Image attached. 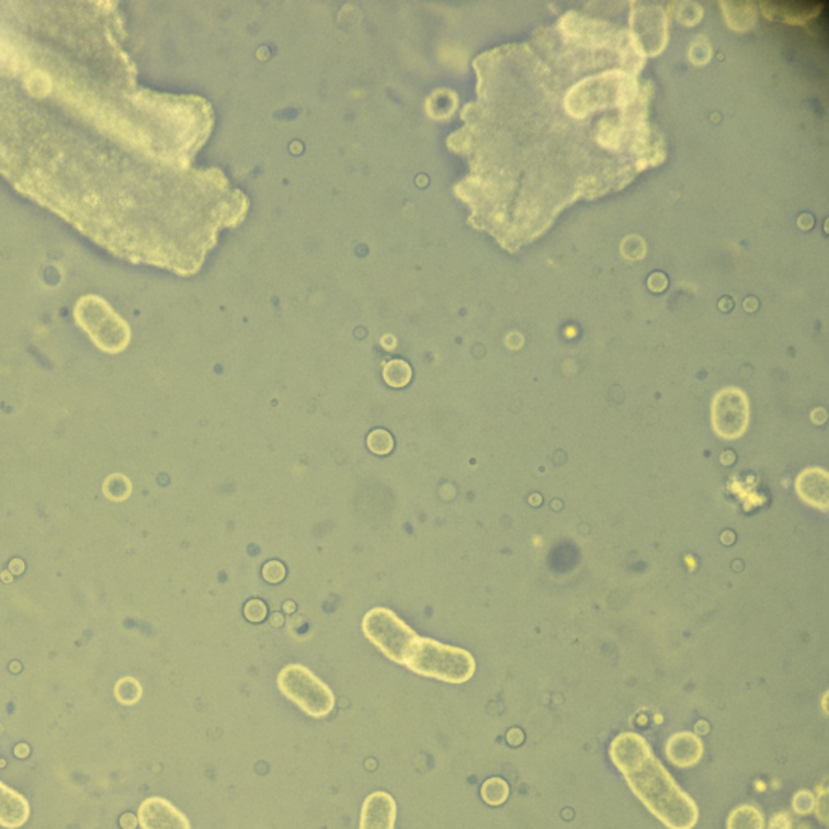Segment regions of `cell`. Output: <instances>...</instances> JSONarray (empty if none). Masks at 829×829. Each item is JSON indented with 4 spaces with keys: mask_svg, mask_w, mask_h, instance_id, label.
Returning a JSON list of instances; mask_svg holds the SVG:
<instances>
[{
    "mask_svg": "<svg viewBox=\"0 0 829 829\" xmlns=\"http://www.w3.org/2000/svg\"><path fill=\"white\" fill-rule=\"evenodd\" d=\"M138 825L143 829H192L189 818L162 797L143 800L138 808Z\"/></svg>",
    "mask_w": 829,
    "mask_h": 829,
    "instance_id": "7",
    "label": "cell"
},
{
    "mask_svg": "<svg viewBox=\"0 0 829 829\" xmlns=\"http://www.w3.org/2000/svg\"><path fill=\"white\" fill-rule=\"evenodd\" d=\"M363 631L370 641L383 651V655L399 665L406 662L410 647L418 638L409 625L404 624L393 611L383 610V607H376L366 614Z\"/></svg>",
    "mask_w": 829,
    "mask_h": 829,
    "instance_id": "5",
    "label": "cell"
},
{
    "mask_svg": "<svg viewBox=\"0 0 829 829\" xmlns=\"http://www.w3.org/2000/svg\"><path fill=\"white\" fill-rule=\"evenodd\" d=\"M397 804L386 791H376L363 802L360 829H396Z\"/></svg>",
    "mask_w": 829,
    "mask_h": 829,
    "instance_id": "8",
    "label": "cell"
},
{
    "mask_svg": "<svg viewBox=\"0 0 829 829\" xmlns=\"http://www.w3.org/2000/svg\"><path fill=\"white\" fill-rule=\"evenodd\" d=\"M104 495L107 496L111 501L121 502L125 501L128 496L132 495V484L127 477L121 474L111 475L107 480L104 481Z\"/></svg>",
    "mask_w": 829,
    "mask_h": 829,
    "instance_id": "15",
    "label": "cell"
},
{
    "mask_svg": "<svg viewBox=\"0 0 829 829\" xmlns=\"http://www.w3.org/2000/svg\"><path fill=\"white\" fill-rule=\"evenodd\" d=\"M610 757L624 774L632 793L669 829H692L699 821V807L655 757L644 737L620 734L611 742Z\"/></svg>",
    "mask_w": 829,
    "mask_h": 829,
    "instance_id": "1",
    "label": "cell"
},
{
    "mask_svg": "<svg viewBox=\"0 0 829 829\" xmlns=\"http://www.w3.org/2000/svg\"><path fill=\"white\" fill-rule=\"evenodd\" d=\"M749 406L740 390H723L713 404V424L719 436L737 438L746 431Z\"/></svg>",
    "mask_w": 829,
    "mask_h": 829,
    "instance_id": "6",
    "label": "cell"
},
{
    "mask_svg": "<svg viewBox=\"0 0 829 829\" xmlns=\"http://www.w3.org/2000/svg\"><path fill=\"white\" fill-rule=\"evenodd\" d=\"M384 381L393 387H404L412 379V368L404 360H390L383 370Z\"/></svg>",
    "mask_w": 829,
    "mask_h": 829,
    "instance_id": "12",
    "label": "cell"
},
{
    "mask_svg": "<svg viewBox=\"0 0 829 829\" xmlns=\"http://www.w3.org/2000/svg\"><path fill=\"white\" fill-rule=\"evenodd\" d=\"M243 613L250 622H263L268 616V607L261 600H250L245 604Z\"/></svg>",
    "mask_w": 829,
    "mask_h": 829,
    "instance_id": "18",
    "label": "cell"
},
{
    "mask_svg": "<svg viewBox=\"0 0 829 829\" xmlns=\"http://www.w3.org/2000/svg\"><path fill=\"white\" fill-rule=\"evenodd\" d=\"M815 805H817V797L808 791H800V793L794 795L793 807L798 815L810 814L815 810Z\"/></svg>",
    "mask_w": 829,
    "mask_h": 829,
    "instance_id": "17",
    "label": "cell"
},
{
    "mask_svg": "<svg viewBox=\"0 0 829 829\" xmlns=\"http://www.w3.org/2000/svg\"><path fill=\"white\" fill-rule=\"evenodd\" d=\"M481 797L491 807H499L509 797V784L501 777H489L481 787Z\"/></svg>",
    "mask_w": 829,
    "mask_h": 829,
    "instance_id": "13",
    "label": "cell"
},
{
    "mask_svg": "<svg viewBox=\"0 0 829 829\" xmlns=\"http://www.w3.org/2000/svg\"><path fill=\"white\" fill-rule=\"evenodd\" d=\"M404 666L414 674L447 684H464L475 674V659L468 651L431 638L418 637L410 647Z\"/></svg>",
    "mask_w": 829,
    "mask_h": 829,
    "instance_id": "2",
    "label": "cell"
},
{
    "mask_svg": "<svg viewBox=\"0 0 829 829\" xmlns=\"http://www.w3.org/2000/svg\"><path fill=\"white\" fill-rule=\"evenodd\" d=\"M271 622H273V625H282L284 624V617H282L281 614H274L273 620H271Z\"/></svg>",
    "mask_w": 829,
    "mask_h": 829,
    "instance_id": "20",
    "label": "cell"
},
{
    "mask_svg": "<svg viewBox=\"0 0 829 829\" xmlns=\"http://www.w3.org/2000/svg\"><path fill=\"white\" fill-rule=\"evenodd\" d=\"M114 693L118 703L130 706L137 705L143 695V689L137 679L124 678L115 684Z\"/></svg>",
    "mask_w": 829,
    "mask_h": 829,
    "instance_id": "14",
    "label": "cell"
},
{
    "mask_svg": "<svg viewBox=\"0 0 829 829\" xmlns=\"http://www.w3.org/2000/svg\"><path fill=\"white\" fill-rule=\"evenodd\" d=\"M727 829H764L763 814L753 805H740L727 818Z\"/></svg>",
    "mask_w": 829,
    "mask_h": 829,
    "instance_id": "11",
    "label": "cell"
},
{
    "mask_svg": "<svg viewBox=\"0 0 829 829\" xmlns=\"http://www.w3.org/2000/svg\"><path fill=\"white\" fill-rule=\"evenodd\" d=\"M30 820V804L25 795L0 783V827L20 829Z\"/></svg>",
    "mask_w": 829,
    "mask_h": 829,
    "instance_id": "9",
    "label": "cell"
},
{
    "mask_svg": "<svg viewBox=\"0 0 829 829\" xmlns=\"http://www.w3.org/2000/svg\"><path fill=\"white\" fill-rule=\"evenodd\" d=\"M277 688L285 699L311 718H326L334 712V693L305 666H285L279 672Z\"/></svg>",
    "mask_w": 829,
    "mask_h": 829,
    "instance_id": "4",
    "label": "cell"
},
{
    "mask_svg": "<svg viewBox=\"0 0 829 829\" xmlns=\"http://www.w3.org/2000/svg\"><path fill=\"white\" fill-rule=\"evenodd\" d=\"M285 566L279 560H270L266 566L263 567V577L266 582L281 583L285 579Z\"/></svg>",
    "mask_w": 829,
    "mask_h": 829,
    "instance_id": "19",
    "label": "cell"
},
{
    "mask_svg": "<svg viewBox=\"0 0 829 829\" xmlns=\"http://www.w3.org/2000/svg\"><path fill=\"white\" fill-rule=\"evenodd\" d=\"M366 443H368L370 451L375 452L376 455H387L394 450L393 436L386 430L372 431Z\"/></svg>",
    "mask_w": 829,
    "mask_h": 829,
    "instance_id": "16",
    "label": "cell"
},
{
    "mask_svg": "<svg viewBox=\"0 0 829 829\" xmlns=\"http://www.w3.org/2000/svg\"><path fill=\"white\" fill-rule=\"evenodd\" d=\"M73 316L77 325L101 352L117 355L130 345V326L100 295H83L78 298Z\"/></svg>",
    "mask_w": 829,
    "mask_h": 829,
    "instance_id": "3",
    "label": "cell"
},
{
    "mask_svg": "<svg viewBox=\"0 0 829 829\" xmlns=\"http://www.w3.org/2000/svg\"><path fill=\"white\" fill-rule=\"evenodd\" d=\"M284 607H285V611H287V613H292V611L295 610V604L292 603V601H287V603H285Z\"/></svg>",
    "mask_w": 829,
    "mask_h": 829,
    "instance_id": "21",
    "label": "cell"
},
{
    "mask_svg": "<svg viewBox=\"0 0 829 829\" xmlns=\"http://www.w3.org/2000/svg\"><path fill=\"white\" fill-rule=\"evenodd\" d=\"M666 756L678 768H692L702 760L703 743L695 734L679 733L669 739Z\"/></svg>",
    "mask_w": 829,
    "mask_h": 829,
    "instance_id": "10",
    "label": "cell"
}]
</instances>
